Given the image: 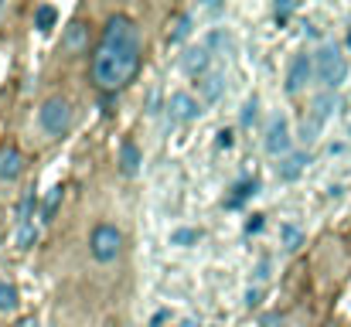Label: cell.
Instances as JSON below:
<instances>
[{
	"label": "cell",
	"instance_id": "4316f807",
	"mask_svg": "<svg viewBox=\"0 0 351 327\" xmlns=\"http://www.w3.org/2000/svg\"><path fill=\"white\" fill-rule=\"evenodd\" d=\"M215 143H219L222 150H229V147L235 143V140H232V130H219V133H215Z\"/></svg>",
	"mask_w": 351,
	"mask_h": 327
},
{
	"label": "cell",
	"instance_id": "52a82bcc",
	"mask_svg": "<svg viewBox=\"0 0 351 327\" xmlns=\"http://www.w3.org/2000/svg\"><path fill=\"white\" fill-rule=\"evenodd\" d=\"M263 147H266V154H273V157H280V154L290 150V126H287L283 116H273V119H269Z\"/></svg>",
	"mask_w": 351,
	"mask_h": 327
},
{
	"label": "cell",
	"instance_id": "ffe728a7",
	"mask_svg": "<svg viewBox=\"0 0 351 327\" xmlns=\"http://www.w3.org/2000/svg\"><path fill=\"white\" fill-rule=\"evenodd\" d=\"M31 212H34V191H24L21 195V205H17V225H27Z\"/></svg>",
	"mask_w": 351,
	"mask_h": 327
},
{
	"label": "cell",
	"instance_id": "cb8c5ba5",
	"mask_svg": "<svg viewBox=\"0 0 351 327\" xmlns=\"http://www.w3.org/2000/svg\"><path fill=\"white\" fill-rule=\"evenodd\" d=\"M205 48H208V51H212V48L229 51V48H232V41H229V34H226V31H212V34L205 38Z\"/></svg>",
	"mask_w": 351,
	"mask_h": 327
},
{
	"label": "cell",
	"instance_id": "f546056e",
	"mask_svg": "<svg viewBox=\"0 0 351 327\" xmlns=\"http://www.w3.org/2000/svg\"><path fill=\"white\" fill-rule=\"evenodd\" d=\"M259 327H283V314H263Z\"/></svg>",
	"mask_w": 351,
	"mask_h": 327
},
{
	"label": "cell",
	"instance_id": "e0dca14e",
	"mask_svg": "<svg viewBox=\"0 0 351 327\" xmlns=\"http://www.w3.org/2000/svg\"><path fill=\"white\" fill-rule=\"evenodd\" d=\"M17 304H21V300H17V287L3 280V283H0V314H14Z\"/></svg>",
	"mask_w": 351,
	"mask_h": 327
},
{
	"label": "cell",
	"instance_id": "7402d4cb",
	"mask_svg": "<svg viewBox=\"0 0 351 327\" xmlns=\"http://www.w3.org/2000/svg\"><path fill=\"white\" fill-rule=\"evenodd\" d=\"M300 242H304L300 228H293V225H283V249H287V252H293V249H300Z\"/></svg>",
	"mask_w": 351,
	"mask_h": 327
},
{
	"label": "cell",
	"instance_id": "8992f818",
	"mask_svg": "<svg viewBox=\"0 0 351 327\" xmlns=\"http://www.w3.org/2000/svg\"><path fill=\"white\" fill-rule=\"evenodd\" d=\"M198 116H202V106H198V99L191 93H174L167 99V119H171V126L174 123H191Z\"/></svg>",
	"mask_w": 351,
	"mask_h": 327
},
{
	"label": "cell",
	"instance_id": "4fadbf2b",
	"mask_svg": "<svg viewBox=\"0 0 351 327\" xmlns=\"http://www.w3.org/2000/svg\"><path fill=\"white\" fill-rule=\"evenodd\" d=\"M311 164V157L307 154H287L283 157V164L276 167V174H280V181H297L300 178V171Z\"/></svg>",
	"mask_w": 351,
	"mask_h": 327
},
{
	"label": "cell",
	"instance_id": "3957f363",
	"mask_svg": "<svg viewBox=\"0 0 351 327\" xmlns=\"http://www.w3.org/2000/svg\"><path fill=\"white\" fill-rule=\"evenodd\" d=\"M38 123H41V130L48 136H62L72 126V106L62 96H51V99H45V106L38 112Z\"/></svg>",
	"mask_w": 351,
	"mask_h": 327
},
{
	"label": "cell",
	"instance_id": "484cf974",
	"mask_svg": "<svg viewBox=\"0 0 351 327\" xmlns=\"http://www.w3.org/2000/svg\"><path fill=\"white\" fill-rule=\"evenodd\" d=\"M171 242H174V245H191V242H198V232H191V228H178V232L171 235Z\"/></svg>",
	"mask_w": 351,
	"mask_h": 327
},
{
	"label": "cell",
	"instance_id": "ba28073f",
	"mask_svg": "<svg viewBox=\"0 0 351 327\" xmlns=\"http://www.w3.org/2000/svg\"><path fill=\"white\" fill-rule=\"evenodd\" d=\"M181 69H184L188 75H195V79H205V75H208V69H212V51H208L205 45L188 48V51H184V58H181Z\"/></svg>",
	"mask_w": 351,
	"mask_h": 327
},
{
	"label": "cell",
	"instance_id": "ac0fdd59",
	"mask_svg": "<svg viewBox=\"0 0 351 327\" xmlns=\"http://www.w3.org/2000/svg\"><path fill=\"white\" fill-rule=\"evenodd\" d=\"M55 17H58V10H55L51 3H41V7L34 10V27H38V31H51Z\"/></svg>",
	"mask_w": 351,
	"mask_h": 327
},
{
	"label": "cell",
	"instance_id": "e575fe53",
	"mask_svg": "<svg viewBox=\"0 0 351 327\" xmlns=\"http://www.w3.org/2000/svg\"><path fill=\"white\" fill-rule=\"evenodd\" d=\"M348 45H351V31H348Z\"/></svg>",
	"mask_w": 351,
	"mask_h": 327
},
{
	"label": "cell",
	"instance_id": "603a6c76",
	"mask_svg": "<svg viewBox=\"0 0 351 327\" xmlns=\"http://www.w3.org/2000/svg\"><path fill=\"white\" fill-rule=\"evenodd\" d=\"M256 116H259V99L252 96V99H245V103H242L239 119H242V126H252V123H256Z\"/></svg>",
	"mask_w": 351,
	"mask_h": 327
},
{
	"label": "cell",
	"instance_id": "7c38bea8",
	"mask_svg": "<svg viewBox=\"0 0 351 327\" xmlns=\"http://www.w3.org/2000/svg\"><path fill=\"white\" fill-rule=\"evenodd\" d=\"M226 93V75L222 72H208L205 79H198V96L202 103H219Z\"/></svg>",
	"mask_w": 351,
	"mask_h": 327
},
{
	"label": "cell",
	"instance_id": "2e32d148",
	"mask_svg": "<svg viewBox=\"0 0 351 327\" xmlns=\"http://www.w3.org/2000/svg\"><path fill=\"white\" fill-rule=\"evenodd\" d=\"M256 191H259V181H256V178H252V181H239L235 191H232V198H226V208H239V205H242L245 198H252Z\"/></svg>",
	"mask_w": 351,
	"mask_h": 327
},
{
	"label": "cell",
	"instance_id": "1f68e13d",
	"mask_svg": "<svg viewBox=\"0 0 351 327\" xmlns=\"http://www.w3.org/2000/svg\"><path fill=\"white\" fill-rule=\"evenodd\" d=\"M269 276V259H263L259 266H256V280H266Z\"/></svg>",
	"mask_w": 351,
	"mask_h": 327
},
{
	"label": "cell",
	"instance_id": "d6986e66",
	"mask_svg": "<svg viewBox=\"0 0 351 327\" xmlns=\"http://www.w3.org/2000/svg\"><path fill=\"white\" fill-rule=\"evenodd\" d=\"M58 202H62V188H51V191L45 195V202H41V221H51V218H55Z\"/></svg>",
	"mask_w": 351,
	"mask_h": 327
},
{
	"label": "cell",
	"instance_id": "d6a6232c",
	"mask_svg": "<svg viewBox=\"0 0 351 327\" xmlns=\"http://www.w3.org/2000/svg\"><path fill=\"white\" fill-rule=\"evenodd\" d=\"M17 327H38V321H21Z\"/></svg>",
	"mask_w": 351,
	"mask_h": 327
},
{
	"label": "cell",
	"instance_id": "5bb4252c",
	"mask_svg": "<svg viewBox=\"0 0 351 327\" xmlns=\"http://www.w3.org/2000/svg\"><path fill=\"white\" fill-rule=\"evenodd\" d=\"M140 164H143V157H140V150H136V143H123L119 147V171L126 174V178H133L136 171H140Z\"/></svg>",
	"mask_w": 351,
	"mask_h": 327
},
{
	"label": "cell",
	"instance_id": "44dd1931",
	"mask_svg": "<svg viewBox=\"0 0 351 327\" xmlns=\"http://www.w3.org/2000/svg\"><path fill=\"white\" fill-rule=\"evenodd\" d=\"M34 242H38V225H34V221L17 225V245H21V249H27V245H34Z\"/></svg>",
	"mask_w": 351,
	"mask_h": 327
},
{
	"label": "cell",
	"instance_id": "83f0119b",
	"mask_svg": "<svg viewBox=\"0 0 351 327\" xmlns=\"http://www.w3.org/2000/svg\"><path fill=\"white\" fill-rule=\"evenodd\" d=\"M290 14H293V3H276V7H273V17H276V21H287Z\"/></svg>",
	"mask_w": 351,
	"mask_h": 327
},
{
	"label": "cell",
	"instance_id": "4dcf8cb0",
	"mask_svg": "<svg viewBox=\"0 0 351 327\" xmlns=\"http://www.w3.org/2000/svg\"><path fill=\"white\" fill-rule=\"evenodd\" d=\"M259 228H263V215H252V218H245V232H249V235H256Z\"/></svg>",
	"mask_w": 351,
	"mask_h": 327
},
{
	"label": "cell",
	"instance_id": "30bf717a",
	"mask_svg": "<svg viewBox=\"0 0 351 327\" xmlns=\"http://www.w3.org/2000/svg\"><path fill=\"white\" fill-rule=\"evenodd\" d=\"M311 75H314V55H297L290 65V75H287V93H300Z\"/></svg>",
	"mask_w": 351,
	"mask_h": 327
},
{
	"label": "cell",
	"instance_id": "5b68a950",
	"mask_svg": "<svg viewBox=\"0 0 351 327\" xmlns=\"http://www.w3.org/2000/svg\"><path fill=\"white\" fill-rule=\"evenodd\" d=\"M119 249H123L119 228H113V225H96V232H93V239H89V252H93L99 263H110V259L119 256Z\"/></svg>",
	"mask_w": 351,
	"mask_h": 327
},
{
	"label": "cell",
	"instance_id": "277c9868",
	"mask_svg": "<svg viewBox=\"0 0 351 327\" xmlns=\"http://www.w3.org/2000/svg\"><path fill=\"white\" fill-rule=\"evenodd\" d=\"M99 45H126V48H140V31H136L133 17H126V14L110 17L106 27H103V41H99Z\"/></svg>",
	"mask_w": 351,
	"mask_h": 327
},
{
	"label": "cell",
	"instance_id": "9a60e30c",
	"mask_svg": "<svg viewBox=\"0 0 351 327\" xmlns=\"http://www.w3.org/2000/svg\"><path fill=\"white\" fill-rule=\"evenodd\" d=\"M335 109H338V96H335V93H324V96H317V99H314V109H311V116H307V119H314L317 126H324V119H328Z\"/></svg>",
	"mask_w": 351,
	"mask_h": 327
},
{
	"label": "cell",
	"instance_id": "d590c367",
	"mask_svg": "<svg viewBox=\"0 0 351 327\" xmlns=\"http://www.w3.org/2000/svg\"><path fill=\"white\" fill-rule=\"evenodd\" d=\"M328 327H338V324H328Z\"/></svg>",
	"mask_w": 351,
	"mask_h": 327
},
{
	"label": "cell",
	"instance_id": "6da1fadb",
	"mask_svg": "<svg viewBox=\"0 0 351 327\" xmlns=\"http://www.w3.org/2000/svg\"><path fill=\"white\" fill-rule=\"evenodd\" d=\"M140 69V48H126V45H99L96 58H93V79L103 93H117L123 89Z\"/></svg>",
	"mask_w": 351,
	"mask_h": 327
},
{
	"label": "cell",
	"instance_id": "8fae6325",
	"mask_svg": "<svg viewBox=\"0 0 351 327\" xmlns=\"http://www.w3.org/2000/svg\"><path fill=\"white\" fill-rule=\"evenodd\" d=\"M21 171H24L21 150H17L14 143L0 147V181H14V178H21Z\"/></svg>",
	"mask_w": 351,
	"mask_h": 327
},
{
	"label": "cell",
	"instance_id": "d4e9b609",
	"mask_svg": "<svg viewBox=\"0 0 351 327\" xmlns=\"http://www.w3.org/2000/svg\"><path fill=\"white\" fill-rule=\"evenodd\" d=\"M188 31H191V17H188V14H181V17H178V24H174V31H171V41H184V38H188Z\"/></svg>",
	"mask_w": 351,
	"mask_h": 327
},
{
	"label": "cell",
	"instance_id": "9c48e42d",
	"mask_svg": "<svg viewBox=\"0 0 351 327\" xmlns=\"http://www.w3.org/2000/svg\"><path fill=\"white\" fill-rule=\"evenodd\" d=\"M62 51H69V55L89 51V27H86L82 21H72V24L65 27V34H62Z\"/></svg>",
	"mask_w": 351,
	"mask_h": 327
},
{
	"label": "cell",
	"instance_id": "f1b7e54d",
	"mask_svg": "<svg viewBox=\"0 0 351 327\" xmlns=\"http://www.w3.org/2000/svg\"><path fill=\"white\" fill-rule=\"evenodd\" d=\"M259 300H263V290H259V287H249V290H245V307H256Z\"/></svg>",
	"mask_w": 351,
	"mask_h": 327
},
{
	"label": "cell",
	"instance_id": "7a4b0ae2",
	"mask_svg": "<svg viewBox=\"0 0 351 327\" xmlns=\"http://www.w3.org/2000/svg\"><path fill=\"white\" fill-rule=\"evenodd\" d=\"M314 72H317V79H321L328 89H338V86L345 82V75H348V62H345V55H341L335 45H324V48L314 55Z\"/></svg>",
	"mask_w": 351,
	"mask_h": 327
},
{
	"label": "cell",
	"instance_id": "836d02e7",
	"mask_svg": "<svg viewBox=\"0 0 351 327\" xmlns=\"http://www.w3.org/2000/svg\"><path fill=\"white\" fill-rule=\"evenodd\" d=\"M184 327H195V321H184Z\"/></svg>",
	"mask_w": 351,
	"mask_h": 327
}]
</instances>
